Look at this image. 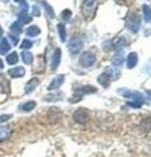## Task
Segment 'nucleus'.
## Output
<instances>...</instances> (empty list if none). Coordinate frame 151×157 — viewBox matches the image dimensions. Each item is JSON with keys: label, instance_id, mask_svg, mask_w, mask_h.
<instances>
[{"label": "nucleus", "instance_id": "f3484780", "mask_svg": "<svg viewBox=\"0 0 151 157\" xmlns=\"http://www.w3.org/2000/svg\"><path fill=\"white\" fill-rule=\"evenodd\" d=\"M21 56H22V62L25 63V64H30L33 62V55L30 51H22Z\"/></svg>", "mask_w": 151, "mask_h": 157}, {"label": "nucleus", "instance_id": "2eb2a0df", "mask_svg": "<svg viewBox=\"0 0 151 157\" xmlns=\"http://www.w3.org/2000/svg\"><path fill=\"white\" fill-rule=\"evenodd\" d=\"M22 32V29H21V24L16 21V22H13L12 25H11V33L13 34V36H18Z\"/></svg>", "mask_w": 151, "mask_h": 157}, {"label": "nucleus", "instance_id": "6e6552de", "mask_svg": "<svg viewBox=\"0 0 151 157\" xmlns=\"http://www.w3.org/2000/svg\"><path fill=\"white\" fill-rule=\"evenodd\" d=\"M12 134V128L9 126H0V143L7 140Z\"/></svg>", "mask_w": 151, "mask_h": 157}, {"label": "nucleus", "instance_id": "b1692460", "mask_svg": "<svg viewBox=\"0 0 151 157\" xmlns=\"http://www.w3.org/2000/svg\"><path fill=\"white\" fill-rule=\"evenodd\" d=\"M112 63H113L114 66H120V64H122V55L121 54H118V55H116L114 59L112 60Z\"/></svg>", "mask_w": 151, "mask_h": 157}, {"label": "nucleus", "instance_id": "4be33fe9", "mask_svg": "<svg viewBox=\"0 0 151 157\" xmlns=\"http://www.w3.org/2000/svg\"><path fill=\"white\" fill-rule=\"evenodd\" d=\"M62 98V94H59V93H55V94H47L45 97V101L47 102H53V101H58Z\"/></svg>", "mask_w": 151, "mask_h": 157}, {"label": "nucleus", "instance_id": "a878e982", "mask_svg": "<svg viewBox=\"0 0 151 157\" xmlns=\"http://www.w3.org/2000/svg\"><path fill=\"white\" fill-rule=\"evenodd\" d=\"M71 17V11H69V9H66V11H63L62 12V18L65 20V21H67Z\"/></svg>", "mask_w": 151, "mask_h": 157}, {"label": "nucleus", "instance_id": "20e7f679", "mask_svg": "<svg viewBox=\"0 0 151 157\" xmlns=\"http://www.w3.org/2000/svg\"><path fill=\"white\" fill-rule=\"evenodd\" d=\"M139 25H141V18L138 14H131L130 18L128 20V26L131 32H138V29H139Z\"/></svg>", "mask_w": 151, "mask_h": 157}, {"label": "nucleus", "instance_id": "f8f14e48", "mask_svg": "<svg viewBox=\"0 0 151 157\" xmlns=\"http://www.w3.org/2000/svg\"><path fill=\"white\" fill-rule=\"evenodd\" d=\"M138 63V56H137V52H130L128 55V67L129 68H133L137 66Z\"/></svg>", "mask_w": 151, "mask_h": 157}, {"label": "nucleus", "instance_id": "4468645a", "mask_svg": "<svg viewBox=\"0 0 151 157\" xmlns=\"http://www.w3.org/2000/svg\"><path fill=\"white\" fill-rule=\"evenodd\" d=\"M9 48H11V45H9L8 39L3 38L2 41H0V54H7L9 51Z\"/></svg>", "mask_w": 151, "mask_h": 157}, {"label": "nucleus", "instance_id": "a211bd4d", "mask_svg": "<svg viewBox=\"0 0 151 157\" xmlns=\"http://www.w3.org/2000/svg\"><path fill=\"white\" fill-rule=\"evenodd\" d=\"M36 102L34 101H29V102H25L24 105H21V110L22 111H32L33 109L36 107Z\"/></svg>", "mask_w": 151, "mask_h": 157}, {"label": "nucleus", "instance_id": "bb28decb", "mask_svg": "<svg viewBox=\"0 0 151 157\" xmlns=\"http://www.w3.org/2000/svg\"><path fill=\"white\" fill-rule=\"evenodd\" d=\"M12 118V115L11 114H4V115H0V124L2 123H4V122H7V121H9Z\"/></svg>", "mask_w": 151, "mask_h": 157}, {"label": "nucleus", "instance_id": "2f4dec72", "mask_svg": "<svg viewBox=\"0 0 151 157\" xmlns=\"http://www.w3.org/2000/svg\"><path fill=\"white\" fill-rule=\"evenodd\" d=\"M147 96L151 98V90H147Z\"/></svg>", "mask_w": 151, "mask_h": 157}, {"label": "nucleus", "instance_id": "c85d7f7f", "mask_svg": "<svg viewBox=\"0 0 151 157\" xmlns=\"http://www.w3.org/2000/svg\"><path fill=\"white\" fill-rule=\"evenodd\" d=\"M33 14L34 16H40V9H38L37 6H34V8H33Z\"/></svg>", "mask_w": 151, "mask_h": 157}, {"label": "nucleus", "instance_id": "7ed1b4c3", "mask_svg": "<svg viewBox=\"0 0 151 157\" xmlns=\"http://www.w3.org/2000/svg\"><path fill=\"white\" fill-rule=\"evenodd\" d=\"M96 92V88L95 86H91V85H85L83 88H79V89L75 90V97L72 98V102H76L77 98L84 96V94H89V93H95Z\"/></svg>", "mask_w": 151, "mask_h": 157}, {"label": "nucleus", "instance_id": "9b49d317", "mask_svg": "<svg viewBox=\"0 0 151 157\" xmlns=\"http://www.w3.org/2000/svg\"><path fill=\"white\" fill-rule=\"evenodd\" d=\"M38 84H40V80H38V78H36V77L30 78V80L28 81V84L25 85V93H30L34 88L38 86Z\"/></svg>", "mask_w": 151, "mask_h": 157}, {"label": "nucleus", "instance_id": "f03ea898", "mask_svg": "<svg viewBox=\"0 0 151 157\" xmlns=\"http://www.w3.org/2000/svg\"><path fill=\"white\" fill-rule=\"evenodd\" d=\"M81 46H83V42L79 37H72L69 42V50L71 54H77L80 51Z\"/></svg>", "mask_w": 151, "mask_h": 157}, {"label": "nucleus", "instance_id": "cd10ccee", "mask_svg": "<svg viewBox=\"0 0 151 157\" xmlns=\"http://www.w3.org/2000/svg\"><path fill=\"white\" fill-rule=\"evenodd\" d=\"M11 41L13 45H17V42H18V37L17 36H13V34H11Z\"/></svg>", "mask_w": 151, "mask_h": 157}, {"label": "nucleus", "instance_id": "c756f323", "mask_svg": "<svg viewBox=\"0 0 151 157\" xmlns=\"http://www.w3.org/2000/svg\"><path fill=\"white\" fill-rule=\"evenodd\" d=\"M2 68H4V63H3L2 59H0V70H2Z\"/></svg>", "mask_w": 151, "mask_h": 157}, {"label": "nucleus", "instance_id": "7c9ffc66", "mask_svg": "<svg viewBox=\"0 0 151 157\" xmlns=\"http://www.w3.org/2000/svg\"><path fill=\"white\" fill-rule=\"evenodd\" d=\"M3 37V28H2V25H0V38Z\"/></svg>", "mask_w": 151, "mask_h": 157}, {"label": "nucleus", "instance_id": "ddd939ff", "mask_svg": "<svg viewBox=\"0 0 151 157\" xmlns=\"http://www.w3.org/2000/svg\"><path fill=\"white\" fill-rule=\"evenodd\" d=\"M41 33V30H40V28L38 26H36V25H33V26H29L26 30H25V34L28 37H37L38 34Z\"/></svg>", "mask_w": 151, "mask_h": 157}, {"label": "nucleus", "instance_id": "1a4fd4ad", "mask_svg": "<svg viewBox=\"0 0 151 157\" xmlns=\"http://www.w3.org/2000/svg\"><path fill=\"white\" fill-rule=\"evenodd\" d=\"M8 75L11 77H22L25 75V68L24 67H14V68H11V70L8 71Z\"/></svg>", "mask_w": 151, "mask_h": 157}, {"label": "nucleus", "instance_id": "6ab92c4d", "mask_svg": "<svg viewBox=\"0 0 151 157\" xmlns=\"http://www.w3.org/2000/svg\"><path fill=\"white\" fill-rule=\"evenodd\" d=\"M17 60H18V55H17V52H11L9 55L7 56V63L8 64H16L17 63Z\"/></svg>", "mask_w": 151, "mask_h": 157}, {"label": "nucleus", "instance_id": "9d476101", "mask_svg": "<svg viewBox=\"0 0 151 157\" xmlns=\"http://www.w3.org/2000/svg\"><path fill=\"white\" fill-rule=\"evenodd\" d=\"M61 48H57V50L54 51V54H53V56H51V63H50V67H51V70H55V68L58 67V64H59V62H61Z\"/></svg>", "mask_w": 151, "mask_h": 157}, {"label": "nucleus", "instance_id": "dca6fc26", "mask_svg": "<svg viewBox=\"0 0 151 157\" xmlns=\"http://www.w3.org/2000/svg\"><path fill=\"white\" fill-rule=\"evenodd\" d=\"M109 80H112V75H110L109 72H105V73H103V75L99 77V82H100V84H103L104 86L108 85V81Z\"/></svg>", "mask_w": 151, "mask_h": 157}, {"label": "nucleus", "instance_id": "393cba45", "mask_svg": "<svg viewBox=\"0 0 151 157\" xmlns=\"http://www.w3.org/2000/svg\"><path fill=\"white\" fill-rule=\"evenodd\" d=\"M143 12H145V20L150 21V16H151V11L149 6H143Z\"/></svg>", "mask_w": 151, "mask_h": 157}, {"label": "nucleus", "instance_id": "412c9836", "mask_svg": "<svg viewBox=\"0 0 151 157\" xmlns=\"http://www.w3.org/2000/svg\"><path fill=\"white\" fill-rule=\"evenodd\" d=\"M18 17H20V21L18 22H22V24H28V22H30L32 21V17L29 16V14H26L25 12H20L18 13Z\"/></svg>", "mask_w": 151, "mask_h": 157}, {"label": "nucleus", "instance_id": "aec40b11", "mask_svg": "<svg viewBox=\"0 0 151 157\" xmlns=\"http://www.w3.org/2000/svg\"><path fill=\"white\" fill-rule=\"evenodd\" d=\"M58 33H59L61 41L65 42L66 41V26L63 24H58Z\"/></svg>", "mask_w": 151, "mask_h": 157}, {"label": "nucleus", "instance_id": "0eeeda50", "mask_svg": "<svg viewBox=\"0 0 151 157\" xmlns=\"http://www.w3.org/2000/svg\"><path fill=\"white\" fill-rule=\"evenodd\" d=\"M96 8V3L95 2H84L83 3V7H81V9H83V13H84V16L85 17H89L91 14H92V9H95Z\"/></svg>", "mask_w": 151, "mask_h": 157}, {"label": "nucleus", "instance_id": "39448f33", "mask_svg": "<svg viewBox=\"0 0 151 157\" xmlns=\"http://www.w3.org/2000/svg\"><path fill=\"white\" fill-rule=\"evenodd\" d=\"M63 81H65V75H58V76H55V77L51 80L50 84H49L47 89H49V90L58 89V88H59V86L63 84Z\"/></svg>", "mask_w": 151, "mask_h": 157}, {"label": "nucleus", "instance_id": "5701e85b", "mask_svg": "<svg viewBox=\"0 0 151 157\" xmlns=\"http://www.w3.org/2000/svg\"><path fill=\"white\" fill-rule=\"evenodd\" d=\"M32 46H33V43H32V41H29V39H24L22 43H21V48L24 51H26L28 48H30Z\"/></svg>", "mask_w": 151, "mask_h": 157}, {"label": "nucleus", "instance_id": "f257e3e1", "mask_svg": "<svg viewBox=\"0 0 151 157\" xmlns=\"http://www.w3.org/2000/svg\"><path fill=\"white\" fill-rule=\"evenodd\" d=\"M95 60H96L95 55L92 52H89V51L83 52L81 55H80V59H79L80 64L84 66V67H91L92 64H95Z\"/></svg>", "mask_w": 151, "mask_h": 157}, {"label": "nucleus", "instance_id": "423d86ee", "mask_svg": "<svg viewBox=\"0 0 151 157\" xmlns=\"http://www.w3.org/2000/svg\"><path fill=\"white\" fill-rule=\"evenodd\" d=\"M87 118H88V111L85 109H77L75 113H74V121L76 122H85Z\"/></svg>", "mask_w": 151, "mask_h": 157}]
</instances>
